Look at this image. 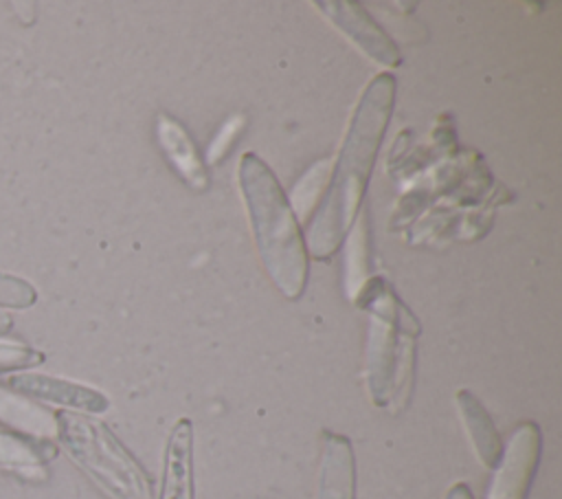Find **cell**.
Masks as SVG:
<instances>
[{
	"label": "cell",
	"mask_w": 562,
	"mask_h": 499,
	"mask_svg": "<svg viewBox=\"0 0 562 499\" xmlns=\"http://www.w3.org/2000/svg\"><path fill=\"white\" fill-rule=\"evenodd\" d=\"M244 125H246V119H244L241 114L231 117V119L220 127V132L215 134V138L209 143V149H206V163L217 165V163L228 154V149L233 147L235 138H237V136H239V132L244 130Z\"/></svg>",
	"instance_id": "cell-16"
},
{
	"label": "cell",
	"mask_w": 562,
	"mask_h": 499,
	"mask_svg": "<svg viewBox=\"0 0 562 499\" xmlns=\"http://www.w3.org/2000/svg\"><path fill=\"white\" fill-rule=\"evenodd\" d=\"M325 167H327V160L314 165V167L310 169V174L303 178V182H310V180H314V176H316V185H321V182H323V176H325ZM314 198H316L314 187H301V185H296L294 200H296V207H301V211H305Z\"/></svg>",
	"instance_id": "cell-17"
},
{
	"label": "cell",
	"mask_w": 562,
	"mask_h": 499,
	"mask_svg": "<svg viewBox=\"0 0 562 499\" xmlns=\"http://www.w3.org/2000/svg\"><path fill=\"white\" fill-rule=\"evenodd\" d=\"M540 429L536 422H522L512 433L507 446L494 466V477L485 499H525L538 468Z\"/></svg>",
	"instance_id": "cell-5"
},
{
	"label": "cell",
	"mask_w": 562,
	"mask_h": 499,
	"mask_svg": "<svg viewBox=\"0 0 562 499\" xmlns=\"http://www.w3.org/2000/svg\"><path fill=\"white\" fill-rule=\"evenodd\" d=\"M158 499H193V424L189 418H180L169 433Z\"/></svg>",
	"instance_id": "cell-8"
},
{
	"label": "cell",
	"mask_w": 562,
	"mask_h": 499,
	"mask_svg": "<svg viewBox=\"0 0 562 499\" xmlns=\"http://www.w3.org/2000/svg\"><path fill=\"white\" fill-rule=\"evenodd\" d=\"M393 106L395 77L391 73H380L367 84L356 103L334 165V174L318 209L307 224L303 240L307 253L314 257L329 259L353 229L367 193L371 169L393 114Z\"/></svg>",
	"instance_id": "cell-1"
},
{
	"label": "cell",
	"mask_w": 562,
	"mask_h": 499,
	"mask_svg": "<svg viewBox=\"0 0 562 499\" xmlns=\"http://www.w3.org/2000/svg\"><path fill=\"white\" fill-rule=\"evenodd\" d=\"M454 400H457V407H459V413H461V422L465 426V433H468V437L472 442V448H474L479 462L485 468L492 470L498 464V459H501L503 442H501V435H498L490 413L479 402V398L472 391H468V389L457 391Z\"/></svg>",
	"instance_id": "cell-11"
},
{
	"label": "cell",
	"mask_w": 562,
	"mask_h": 499,
	"mask_svg": "<svg viewBox=\"0 0 562 499\" xmlns=\"http://www.w3.org/2000/svg\"><path fill=\"white\" fill-rule=\"evenodd\" d=\"M44 363V354L24 343H4L0 341V372L29 369Z\"/></svg>",
	"instance_id": "cell-15"
},
{
	"label": "cell",
	"mask_w": 562,
	"mask_h": 499,
	"mask_svg": "<svg viewBox=\"0 0 562 499\" xmlns=\"http://www.w3.org/2000/svg\"><path fill=\"white\" fill-rule=\"evenodd\" d=\"M55 446L48 440H35L15 431L0 429V468L24 477H42V466L55 457Z\"/></svg>",
	"instance_id": "cell-13"
},
{
	"label": "cell",
	"mask_w": 562,
	"mask_h": 499,
	"mask_svg": "<svg viewBox=\"0 0 562 499\" xmlns=\"http://www.w3.org/2000/svg\"><path fill=\"white\" fill-rule=\"evenodd\" d=\"M11 325H13V319H11V314L0 310V336H2V334H7V332L11 330Z\"/></svg>",
	"instance_id": "cell-19"
},
{
	"label": "cell",
	"mask_w": 562,
	"mask_h": 499,
	"mask_svg": "<svg viewBox=\"0 0 562 499\" xmlns=\"http://www.w3.org/2000/svg\"><path fill=\"white\" fill-rule=\"evenodd\" d=\"M156 134L160 147L171 163L173 171L195 191H204L209 187V169L204 158L200 156L195 143L191 141L189 132L171 117L160 114L156 121Z\"/></svg>",
	"instance_id": "cell-10"
},
{
	"label": "cell",
	"mask_w": 562,
	"mask_h": 499,
	"mask_svg": "<svg viewBox=\"0 0 562 499\" xmlns=\"http://www.w3.org/2000/svg\"><path fill=\"white\" fill-rule=\"evenodd\" d=\"M314 7L373 62L391 68L402 64L400 48L362 4L349 0H318Z\"/></svg>",
	"instance_id": "cell-6"
},
{
	"label": "cell",
	"mask_w": 562,
	"mask_h": 499,
	"mask_svg": "<svg viewBox=\"0 0 562 499\" xmlns=\"http://www.w3.org/2000/svg\"><path fill=\"white\" fill-rule=\"evenodd\" d=\"M358 306L371 314L367 343V387L378 407H389L393 372L400 356L415 350L419 323L411 310L397 301L391 286L375 277L358 297Z\"/></svg>",
	"instance_id": "cell-4"
},
{
	"label": "cell",
	"mask_w": 562,
	"mask_h": 499,
	"mask_svg": "<svg viewBox=\"0 0 562 499\" xmlns=\"http://www.w3.org/2000/svg\"><path fill=\"white\" fill-rule=\"evenodd\" d=\"M443 499H474V497H472V492H470L468 484L459 481V484L450 486V490L446 492V497H443Z\"/></svg>",
	"instance_id": "cell-18"
},
{
	"label": "cell",
	"mask_w": 562,
	"mask_h": 499,
	"mask_svg": "<svg viewBox=\"0 0 562 499\" xmlns=\"http://www.w3.org/2000/svg\"><path fill=\"white\" fill-rule=\"evenodd\" d=\"M0 424L13 429L20 435L48 440L55 435V413L46 411L31 398H24L9 387L0 385Z\"/></svg>",
	"instance_id": "cell-12"
},
{
	"label": "cell",
	"mask_w": 562,
	"mask_h": 499,
	"mask_svg": "<svg viewBox=\"0 0 562 499\" xmlns=\"http://www.w3.org/2000/svg\"><path fill=\"white\" fill-rule=\"evenodd\" d=\"M7 387L24 398L46 400L81 413H103L110 407V400L101 391L48 374H13L7 378Z\"/></svg>",
	"instance_id": "cell-7"
},
{
	"label": "cell",
	"mask_w": 562,
	"mask_h": 499,
	"mask_svg": "<svg viewBox=\"0 0 562 499\" xmlns=\"http://www.w3.org/2000/svg\"><path fill=\"white\" fill-rule=\"evenodd\" d=\"M316 499H356V459L345 435L325 431Z\"/></svg>",
	"instance_id": "cell-9"
},
{
	"label": "cell",
	"mask_w": 562,
	"mask_h": 499,
	"mask_svg": "<svg viewBox=\"0 0 562 499\" xmlns=\"http://www.w3.org/2000/svg\"><path fill=\"white\" fill-rule=\"evenodd\" d=\"M237 178L266 273L288 299H299L307 284L310 255L292 202L268 163L252 152L239 158Z\"/></svg>",
	"instance_id": "cell-2"
},
{
	"label": "cell",
	"mask_w": 562,
	"mask_h": 499,
	"mask_svg": "<svg viewBox=\"0 0 562 499\" xmlns=\"http://www.w3.org/2000/svg\"><path fill=\"white\" fill-rule=\"evenodd\" d=\"M37 301V290L22 277L0 270V308L24 310Z\"/></svg>",
	"instance_id": "cell-14"
},
{
	"label": "cell",
	"mask_w": 562,
	"mask_h": 499,
	"mask_svg": "<svg viewBox=\"0 0 562 499\" xmlns=\"http://www.w3.org/2000/svg\"><path fill=\"white\" fill-rule=\"evenodd\" d=\"M55 437L66 455L110 499H154V484L134 455L99 420L75 413H55Z\"/></svg>",
	"instance_id": "cell-3"
}]
</instances>
